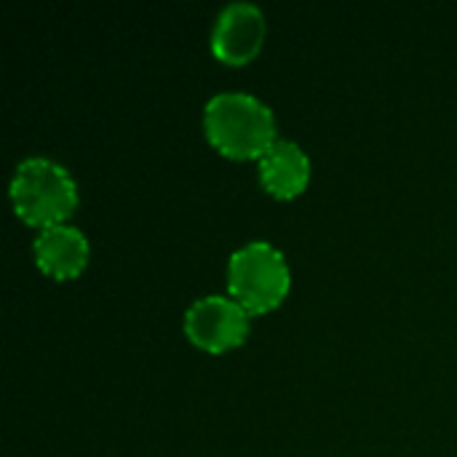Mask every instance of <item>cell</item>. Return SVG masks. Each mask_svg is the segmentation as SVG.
<instances>
[{"mask_svg":"<svg viewBox=\"0 0 457 457\" xmlns=\"http://www.w3.org/2000/svg\"><path fill=\"white\" fill-rule=\"evenodd\" d=\"M204 131L214 150L228 158H262L276 137L273 110L244 91H220L204 107Z\"/></svg>","mask_w":457,"mask_h":457,"instance_id":"obj_1","label":"cell"},{"mask_svg":"<svg viewBox=\"0 0 457 457\" xmlns=\"http://www.w3.org/2000/svg\"><path fill=\"white\" fill-rule=\"evenodd\" d=\"M13 212L32 228L62 225L78 206V185L70 171L51 158H24L8 185Z\"/></svg>","mask_w":457,"mask_h":457,"instance_id":"obj_2","label":"cell"},{"mask_svg":"<svg viewBox=\"0 0 457 457\" xmlns=\"http://www.w3.org/2000/svg\"><path fill=\"white\" fill-rule=\"evenodd\" d=\"M292 273L284 254L268 241H249L228 260L230 297L246 313H268L284 303Z\"/></svg>","mask_w":457,"mask_h":457,"instance_id":"obj_3","label":"cell"},{"mask_svg":"<svg viewBox=\"0 0 457 457\" xmlns=\"http://www.w3.org/2000/svg\"><path fill=\"white\" fill-rule=\"evenodd\" d=\"M182 327L195 348L209 353H225L246 340L249 313L233 297L206 295L185 311Z\"/></svg>","mask_w":457,"mask_h":457,"instance_id":"obj_4","label":"cell"},{"mask_svg":"<svg viewBox=\"0 0 457 457\" xmlns=\"http://www.w3.org/2000/svg\"><path fill=\"white\" fill-rule=\"evenodd\" d=\"M265 40V13L254 3H228L212 29V51L220 62L241 67L254 59Z\"/></svg>","mask_w":457,"mask_h":457,"instance_id":"obj_5","label":"cell"},{"mask_svg":"<svg viewBox=\"0 0 457 457\" xmlns=\"http://www.w3.org/2000/svg\"><path fill=\"white\" fill-rule=\"evenodd\" d=\"M32 252L37 268L56 281L75 278L88 265V238L83 230L67 222L40 230L35 236Z\"/></svg>","mask_w":457,"mask_h":457,"instance_id":"obj_6","label":"cell"},{"mask_svg":"<svg viewBox=\"0 0 457 457\" xmlns=\"http://www.w3.org/2000/svg\"><path fill=\"white\" fill-rule=\"evenodd\" d=\"M260 182L273 198H297L311 182V158L297 142L276 139L260 158Z\"/></svg>","mask_w":457,"mask_h":457,"instance_id":"obj_7","label":"cell"}]
</instances>
